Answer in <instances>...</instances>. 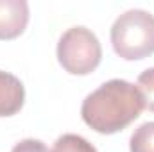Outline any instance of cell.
<instances>
[{"mask_svg": "<svg viewBox=\"0 0 154 152\" xmlns=\"http://www.w3.org/2000/svg\"><path fill=\"white\" fill-rule=\"evenodd\" d=\"M143 109V95L134 84L124 79H111L82 100L81 116L93 131L115 134L134 122Z\"/></svg>", "mask_w": 154, "mask_h": 152, "instance_id": "obj_1", "label": "cell"}, {"mask_svg": "<svg viewBox=\"0 0 154 152\" xmlns=\"http://www.w3.org/2000/svg\"><path fill=\"white\" fill-rule=\"evenodd\" d=\"M111 45L125 61L149 57L154 54V16L143 9L122 13L111 27Z\"/></svg>", "mask_w": 154, "mask_h": 152, "instance_id": "obj_2", "label": "cell"}, {"mask_svg": "<svg viewBox=\"0 0 154 152\" xmlns=\"http://www.w3.org/2000/svg\"><path fill=\"white\" fill-rule=\"evenodd\" d=\"M102 59L99 38L86 27H70L57 41V61L72 75L91 74Z\"/></svg>", "mask_w": 154, "mask_h": 152, "instance_id": "obj_3", "label": "cell"}, {"mask_svg": "<svg viewBox=\"0 0 154 152\" xmlns=\"http://www.w3.org/2000/svg\"><path fill=\"white\" fill-rule=\"evenodd\" d=\"M29 23L25 0H0V39L18 38Z\"/></svg>", "mask_w": 154, "mask_h": 152, "instance_id": "obj_4", "label": "cell"}, {"mask_svg": "<svg viewBox=\"0 0 154 152\" xmlns=\"http://www.w3.org/2000/svg\"><path fill=\"white\" fill-rule=\"evenodd\" d=\"M25 102V88L22 81L9 72L0 70V116L16 114Z\"/></svg>", "mask_w": 154, "mask_h": 152, "instance_id": "obj_5", "label": "cell"}, {"mask_svg": "<svg viewBox=\"0 0 154 152\" xmlns=\"http://www.w3.org/2000/svg\"><path fill=\"white\" fill-rule=\"evenodd\" d=\"M129 149L131 152H154V122H145L134 129Z\"/></svg>", "mask_w": 154, "mask_h": 152, "instance_id": "obj_6", "label": "cell"}, {"mask_svg": "<svg viewBox=\"0 0 154 152\" xmlns=\"http://www.w3.org/2000/svg\"><path fill=\"white\" fill-rule=\"evenodd\" d=\"M50 152H97V149L79 134H63L56 140Z\"/></svg>", "mask_w": 154, "mask_h": 152, "instance_id": "obj_7", "label": "cell"}, {"mask_svg": "<svg viewBox=\"0 0 154 152\" xmlns=\"http://www.w3.org/2000/svg\"><path fill=\"white\" fill-rule=\"evenodd\" d=\"M136 88L143 95L145 108L149 111H154V68H147L145 72H142L138 75Z\"/></svg>", "mask_w": 154, "mask_h": 152, "instance_id": "obj_8", "label": "cell"}, {"mask_svg": "<svg viewBox=\"0 0 154 152\" xmlns=\"http://www.w3.org/2000/svg\"><path fill=\"white\" fill-rule=\"evenodd\" d=\"M11 152H48L47 145L41 140H34V138H27L18 141Z\"/></svg>", "mask_w": 154, "mask_h": 152, "instance_id": "obj_9", "label": "cell"}]
</instances>
